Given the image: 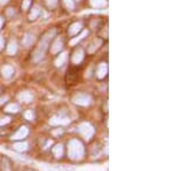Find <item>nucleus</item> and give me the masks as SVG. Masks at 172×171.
Wrapping results in <instances>:
<instances>
[{
	"label": "nucleus",
	"mask_w": 172,
	"mask_h": 171,
	"mask_svg": "<svg viewBox=\"0 0 172 171\" xmlns=\"http://www.w3.org/2000/svg\"><path fill=\"white\" fill-rule=\"evenodd\" d=\"M4 46H5V40H4V38L0 36V51L4 48Z\"/></svg>",
	"instance_id": "29"
},
{
	"label": "nucleus",
	"mask_w": 172,
	"mask_h": 171,
	"mask_svg": "<svg viewBox=\"0 0 172 171\" xmlns=\"http://www.w3.org/2000/svg\"><path fill=\"white\" fill-rule=\"evenodd\" d=\"M44 2H45L46 7L48 8V9H54L57 6L59 0H44Z\"/></svg>",
	"instance_id": "23"
},
{
	"label": "nucleus",
	"mask_w": 172,
	"mask_h": 171,
	"mask_svg": "<svg viewBox=\"0 0 172 171\" xmlns=\"http://www.w3.org/2000/svg\"><path fill=\"white\" fill-rule=\"evenodd\" d=\"M14 74H15L14 68L12 67V66H9V64H6V66H4V67L1 68V75H2V77L5 79L12 78L14 76Z\"/></svg>",
	"instance_id": "8"
},
{
	"label": "nucleus",
	"mask_w": 172,
	"mask_h": 171,
	"mask_svg": "<svg viewBox=\"0 0 172 171\" xmlns=\"http://www.w3.org/2000/svg\"><path fill=\"white\" fill-rule=\"evenodd\" d=\"M84 59V51L83 48H77V50L75 51L74 54H72V56H71V62L74 64H79L83 61Z\"/></svg>",
	"instance_id": "6"
},
{
	"label": "nucleus",
	"mask_w": 172,
	"mask_h": 171,
	"mask_svg": "<svg viewBox=\"0 0 172 171\" xmlns=\"http://www.w3.org/2000/svg\"><path fill=\"white\" fill-rule=\"evenodd\" d=\"M20 110V107H18L17 104H9L5 107V111L6 113H9V114H16Z\"/></svg>",
	"instance_id": "15"
},
{
	"label": "nucleus",
	"mask_w": 172,
	"mask_h": 171,
	"mask_svg": "<svg viewBox=\"0 0 172 171\" xmlns=\"http://www.w3.org/2000/svg\"><path fill=\"white\" fill-rule=\"evenodd\" d=\"M81 30H83V25H81V22H75L68 29V35L69 36H76V35H78V32H81Z\"/></svg>",
	"instance_id": "9"
},
{
	"label": "nucleus",
	"mask_w": 172,
	"mask_h": 171,
	"mask_svg": "<svg viewBox=\"0 0 172 171\" xmlns=\"http://www.w3.org/2000/svg\"><path fill=\"white\" fill-rule=\"evenodd\" d=\"M32 4V0H23L22 1V9L23 11H28L29 8H30V6H31Z\"/></svg>",
	"instance_id": "25"
},
{
	"label": "nucleus",
	"mask_w": 172,
	"mask_h": 171,
	"mask_svg": "<svg viewBox=\"0 0 172 171\" xmlns=\"http://www.w3.org/2000/svg\"><path fill=\"white\" fill-rule=\"evenodd\" d=\"M16 52H17V44L15 43L14 40H11L7 46V53L9 55H14L16 54Z\"/></svg>",
	"instance_id": "16"
},
{
	"label": "nucleus",
	"mask_w": 172,
	"mask_h": 171,
	"mask_svg": "<svg viewBox=\"0 0 172 171\" xmlns=\"http://www.w3.org/2000/svg\"><path fill=\"white\" fill-rule=\"evenodd\" d=\"M7 14L9 17H14V15H15V11H14V8H8L7 9Z\"/></svg>",
	"instance_id": "28"
},
{
	"label": "nucleus",
	"mask_w": 172,
	"mask_h": 171,
	"mask_svg": "<svg viewBox=\"0 0 172 171\" xmlns=\"http://www.w3.org/2000/svg\"><path fill=\"white\" fill-rule=\"evenodd\" d=\"M9 0H0V5H6Z\"/></svg>",
	"instance_id": "32"
},
{
	"label": "nucleus",
	"mask_w": 172,
	"mask_h": 171,
	"mask_svg": "<svg viewBox=\"0 0 172 171\" xmlns=\"http://www.w3.org/2000/svg\"><path fill=\"white\" fill-rule=\"evenodd\" d=\"M63 48V40L61 38H56L53 44L51 45V53L52 54H56V53H60V51H62Z\"/></svg>",
	"instance_id": "7"
},
{
	"label": "nucleus",
	"mask_w": 172,
	"mask_h": 171,
	"mask_svg": "<svg viewBox=\"0 0 172 171\" xmlns=\"http://www.w3.org/2000/svg\"><path fill=\"white\" fill-rule=\"evenodd\" d=\"M53 154L55 155V157H61L63 155V146L62 145H56L54 148H53Z\"/></svg>",
	"instance_id": "20"
},
{
	"label": "nucleus",
	"mask_w": 172,
	"mask_h": 171,
	"mask_svg": "<svg viewBox=\"0 0 172 171\" xmlns=\"http://www.w3.org/2000/svg\"><path fill=\"white\" fill-rule=\"evenodd\" d=\"M29 133V129L27 126H21L18 129V131L16 133L12 135V139L13 140H18V139H22V138H25Z\"/></svg>",
	"instance_id": "10"
},
{
	"label": "nucleus",
	"mask_w": 172,
	"mask_h": 171,
	"mask_svg": "<svg viewBox=\"0 0 172 171\" xmlns=\"http://www.w3.org/2000/svg\"><path fill=\"white\" fill-rule=\"evenodd\" d=\"M78 132L84 137L86 140H90L94 134V128L90 123H81L78 126Z\"/></svg>",
	"instance_id": "3"
},
{
	"label": "nucleus",
	"mask_w": 172,
	"mask_h": 171,
	"mask_svg": "<svg viewBox=\"0 0 172 171\" xmlns=\"http://www.w3.org/2000/svg\"><path fill=\"white\" fill-rule=\"evenodd\" d=\"M91 171H92V170H91Z\"/></svg>",
	"instance_id": "35"
},
{
	"label": "nucleus",
	"mask_w": 172,
	"mask_h": 171,
	"mask_svg": "<svg viewBox=\"0 0 172 171\" xmlns=\"http://www.w3.org/2000/svg\"><path fill=\"white\" fill-rule=\"evenodd\" d=\"M49 123L52 125H66L68 123H70V120L68 117H62V116H55V117H53Z\"/></svg>",
	"instance_id": "11"
},
{
	"label": "nucleus",
	"mask_w": 172,
	"mask_h": 171,
	"mask_svg": "<svg viewBox=\"0 0 172 171\" xmlns=\"http://www.w3.org/2000/svg\"><path fill=\"white\" fill-rule=\"evenodd\" d=\"M24 117L28 120V121H32L33 118H35V114H33V111L32 110H27L24 113Z\"/></svg>",
	"instance_id": "26"
},
{
	"label": "nucleus",
	"mask_w": 172,
	"mask_h": 171,
	"mask_svg": "<svg viewBox=\"0 0 172 171\" xmlns=\"http://www.w3.org/2000/svg\"><path fill=\"white\" fill-rule=\"evenodd\" d=\"M14 149L17 152H24L28 149V144L27 143H18L14 145Z\"/></svg>",
	"instance_id": "22"
},
{
	"label": "nucleus",
	"mask_w": 172,
	"mask_h": 171,
	"mask_svg": "<svg viewBox=\"0 0 172 171\" xmlns=\"http://www.w3.org/2000/svg\"><path fill=\"white\" fill-rule=\"evenodd\" d=\"M75 104L78 105V106H88V105L91 104L92 101V98L88 94H85V93H79L77 95L74 96V99H72Z\"/></svg>",
	"instance_id": "4"
},
{
	"label": "nucleus",
	"mask_w": 172,
	"mask_h": 171,
	"mask_svg": "<svg viewBox=\"0 0 172 171\" xmlns=\"http://www.w3.org/2000/svg\"><path fill=\"white\" fill-rule=\"evenodd\" d=\"M101 45H102V40L101 39H95L94 42L90 45V47H88V53H94L95 51L98 50Z\"/></svg>",
	"instance_id": "19"
},
{
	"label": "nucleus",
	"mask_w": 172,
	"mask_h": 171,
	"mask_svg": "<svg viewBox=\"0 0 172 171\" xmlns=\"http://www.w3.org/2000/svg\"><path fill=\"white\" fill-rule=\"evenodd\" d=\"M40 13H42L40 8H39L38 6H33L32 9L30 11V13H29V20H30V21H36V20L39 17Z\"/></svg>",
	"instance_id": "13"
},
{
	"label": "nucleus",
	"mask_w": 172,
	"mask_h": 171,
	"mask_svg": "<svg viewBox=\"0 0 172 171\" xmlns=\"http://www.w3.org/2000/svg\"><path fill=\"white\" fill-rule=\"evenodd\" d=\"M4 18L0 16V30H1V28H2V25H4Z\"/></svg>",
	"instance_id": "31"
},
{
	"label": "nucleus",
	"mask_w": 172,
	"mask_h": 171,
	"mask_svg": "<svg viewBox=\"0 0 172 171\" xmlns=\"http://www.w3.org/2000/svg\"><path fill=\"white\" fill-rule=\"evenodd\" d=\"M87 35H88V31H87V30H84V31L81 32L79 36L76 37V38H74V39L71 40V42H70V45H75V44H77L78 42H81V39H84V38L87 36Z\"/></svg>",
	"instance_id": "21"
},
{
	"label": "nucleus",
	"mask_w": 172,
	"mask_h": 171,
	"mask_svg": "<svg viewBox=\"0 0 172 171\" xmlns=\"http://www.w3.org/2000/svg\"><path fill=\"white\" fill-rule=\"evenodd\" d=\"M35 40H36V38L32 33H25L24 37H23V39H22V44H23V46L24 47H29L35 43Z\"/></svg>",
	"instance_id": "12"
},
{
	"label": "nucleus",
	"mask_w": 172,
	"mask_h": 171,
	"mask_svg": "<svg viewBox=\"0 0 172 171\" xmlns=\"http://www.w3.org/2000/svg\"><path fill=\"white\" fill-rule=\"evenodd\" d=\"M7 171H8V169H7Z\"/></svg>",
	"instance_id": "34"
},
{
	"label": "nucleus",
	"mask_w": 172,
	"mask_h": 171,
	"mask_svg": "<svg viewBox=\"0 0 172 171\" xmlns=\"http://www.w3.org/2000/svg\"><path fill=\"white\" fill-rule=\"evenodd\" d=\"M64 170L66 171H75L76 169H75V168H70V167H64Z\"/></svg>",
	"instance_id": "30"
},
{
	"label": "nucleus",
	"mask_w": 172,
	"mask_h": 171,
	"mask_svg": "<svg viewBox=\"0 0 172 171\" xmlns=\"http://www.w3.org/2000/svg\"><path fill=\"white\" fill-rule=\"evenodd\" d=\"M90 4L94 8H103L107 6V0H90Z\"/></svg>",
	"instance_id": "18"
},
{
	"label": "nucleus",
	"mask_w": 172,
	"mask_h": 171,
	"mask_svg": "<svg viewBox=\"0 0 172 171\" xmlns=\"http://www.w3.org/2000/svg\"><path fill=\"white\" fill-rule=\"evenodd\" d=\"M63 2H64V6H66L68 9H70V11L75 9V0H63Z\"/></svg>",
	"instance_id": "24"
},
{
	"label": "nucleus",
	"mask_w": 172,
	"mask_h": 171,
	"mask_svg": "<svg viewBox=\"0 0 172 171\" xmlns=\"http://www.w3.org/2000/svg\"><path fill=\"white\" fill-rule=\"evenodd\" d=\"M84 146L77 139H72L68 144V155L71 160H81L84 156Z\"/></svg>",
	"instance_id": "2"
},
{
	"label": "nucleus",
	"mask_w": 172,
	"mask_h": 171,
	"mask_svg": "<svg viewBox=\"0 0 172 171\" xmlns=\"http://www.w3.org/2000/svg\"><path fill=\"white\" fill-rule=\"evenodd\" d=\"M53 133H54V134H61V133H62V130H60V131H54Z\"/></svg>",
	"instance_id": "33"
},
{
	"label": "nucleus",
	"mask_w": 172,
	"mask_h": 171,
	"mask_svg": "<svg viewBox=\"0 0 172 171\" xmlns=\"http://www.w3.org/2000/svg\"><path fill=\"white\" fill-rule=\"evenodd\" d=\"M11 122V117H4V118H0V126L2 125H6Z\"/></svg>",
	"instance_id": "27"
},
{
	"label": "nucleus",
	"mask_w": 172,
	"mask_h": 171,
	"mask_svg": "<svg viewBox=\"0 0 172 171\" xmlns=\"http://www.w3.org/2000/svg\"><path fill=\"white\" fill-rule=\"evenodd\" d=\"M66 61H67V53H66V52H63V53H61L59 56L56 57L55 66H56V67H62V66L66 63Z\"/></svg>",
	"instance_id": "17"
},
{
	"label": "nucleus",
	"mask_w": 172,
	"mask_h": 171,
	"mask_svg": "<svg viewBox=\"0 0 172 171\" xmlns=\"http://www.w3.org/2000/svg\"><path fill=\"white\" fill-rule=\"evenodd\" d=\"M18 99L21 100V101H23V102H27V104H29V102H31V101H32V99H33V95H32L30 92L25 91V92H22L21 94L18 95Z\"/></svg>",
	"instance_id": "14"
},
{
	"label": "nucleus",
	"mask_w": 172,
	"mask_h": 171,
	"mask_svg": "<svg viewBox=\"0 0 172 171\" xmlns=\"http://www.w3.org/2000/svg\"><path fill=\"white\" fill-rule=\"evenodd\" d=\"M108 74V64L102 62L96 68V72H95V76L98 79H103Z\"/></svg>",
	"instance_id": "5"
},
{
	"label": "nucleus",
	"mask_w": 172,
	"mask_h": 171,
	"mask_svg": "<svg viewBox=\"0 0 172 171\" xmlns=\"http://www.w3.org/2000/svg\"><path fill=\"white\" fill-rule=\"evenodd\" d=\"M56 35V29H52V30H48L46 32L45 35L42 37V39L39 40L38 45L33 51V54H32V60L35 62H38L44 57L46 51H47V47H48L49 42L55 37Z\"/></svg>",
	"instance_id": "1"
}]
</instances>
